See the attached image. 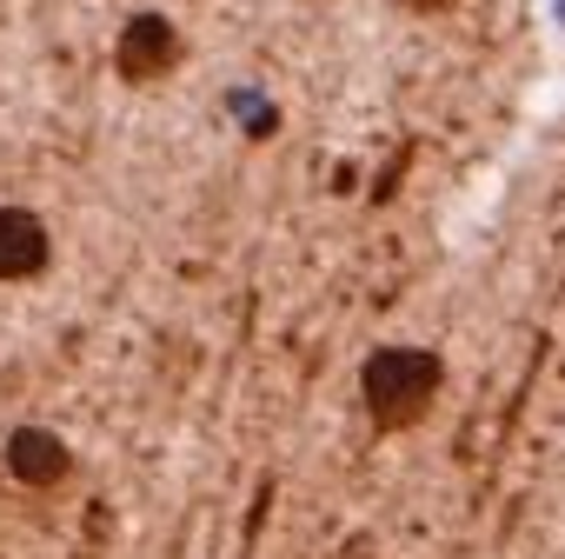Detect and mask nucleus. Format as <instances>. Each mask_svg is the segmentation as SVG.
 Masks as SVG:
<instances>
[{
	"label": "nucleus",
	"mask_w": 565,
	"mask_h": 559,
	"mask_svg": "<svg viewBox=\"0 0 565 559\" xmlns=\"http://www.w3.org/2000/svg\"><path fill=\"white\" fill-rule=\"evenodd\" d=\"M413 8H439V0H413Z\"/></svg>",
	"instance_id": "obj_5"
},
{
	"label": "nucleus",
	"mask_w": 565,
	"mask_h": 559,
	"mask_svg": "<svg viewBox=\"0 0 565 559\" xmlns=\"http://www.w3.org/2000/svg\"><path fill=\"white\" fill-rule=\"evenodd\" d=\"M47 226L28 207H0V280H34L47 266Z\"/></svg>",
	"instance_id": "obj_4"
},
{
	"label": "nucleus",
	"mask_w": 565,
	"mask_h": 559,
	"mask_svg": "<svg viewBox=\"0 0 565 559\" xmlns=\"http://www.w3.org/2000/svg\"><path fill=\"white\" fill-rule=\"evenodd\" d=\"M114 61H120L127 81H160V74L180 61V34H173L160 14H134L127 34H120V48H114Z\"/></svg>",
	"instance_id": "obj_2"
},
{
	"label": "nucleus",
	"mask_w": 565,
	"mask_h": 559,
	"mask_svg": "<svg viewBox=\"0 0 565 559\" xmlns=\"http://www.w3.org/2000/svg\"><path fill=\"white\" fill-rule=\"evenodd\" d=\"M67 466H74V453L61 446V433H47V426H14L8 433V473L21 486H61Z\"/></svg>",
	"instance_id": "obj_3"
},
{
	"label": "nucleus",
	"mask_w": 565,
	"mask_h": 559,
	"mask_svg": "<svg viewBox=\"0 0 565 559\" xmlns=\"http://www.w3.org/2000/svg\"><path fill=\"white\" fill-rule=\"evenodd\" d=\"M439 393V360L419 347H386L366 360V407L380 426H413Z\"/></svg>",
	"instance_id": "obj_1"
}]
</instances>
